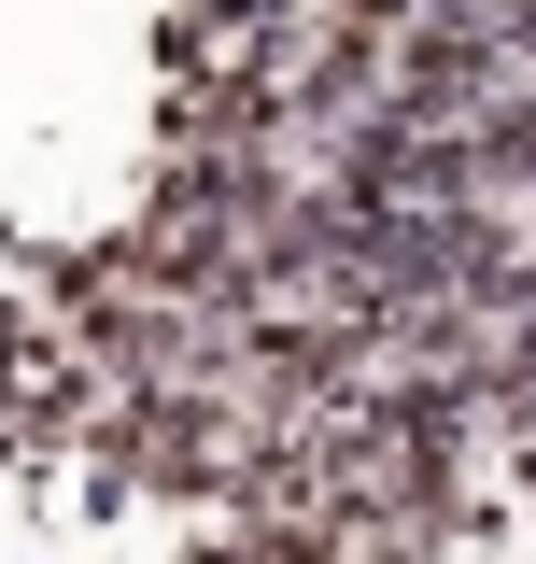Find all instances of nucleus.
Returning a JSON list of instances; mask_svg holds the SVG:
<instances>
[{"label":"nucleus","mask_w":536,"mask_h":564,"mask_svg":"<svg viewBox=\"0 0 536 564\" xmlns=\"http://www.w3.org/2000/svg\"><path fill=\"white\" fill-rule=\"evenodd\" d=\"M85 352H71V325H43V311H0V410L14 423H85Z\"/></svg>","instance_id":"1"}]
</instances>
